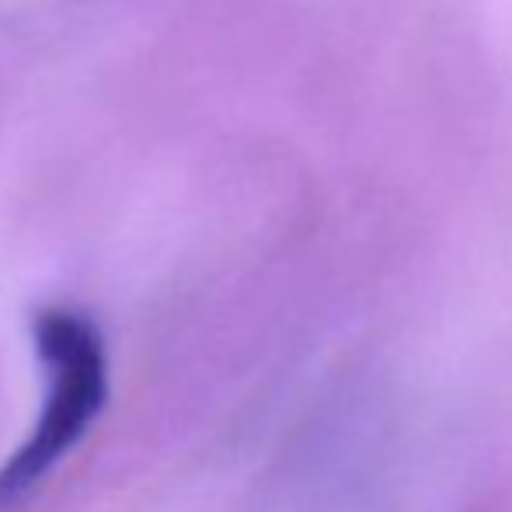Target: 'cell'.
<instances>
[{
  "label": "cell",
  "instance_id": "1",
  "mask_svg": "<svg viewBox=\"0 0 512 512\" xmlns=\"http://www.w3.org/2000/svg\"><path fill=\"white\" fill-rule=\"evenodd\" d=\"M35 349L46 373V401L35 429L0 467V509L25 499L84 439L108 394V356L98 324L81 310L49 307L35 317Z\"/></svg>",
  "mask_w": 512,
  "mask_h": 512
}]
</instances>
